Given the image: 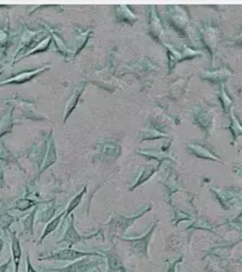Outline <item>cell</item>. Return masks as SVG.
<instances>
[{"label":"cell","mask_w":242,"mask_h":272,"mask_svg":"<svg viewBox=\"0 0 242 272\" xmlns=\"http://www.w3.org/2000/svg\"><path fill=\"white\" fill-rule=\"evenodd\" d=\"M89 253H81V252H75L72 250H64L60 251L58 253H54L49 256H45V258H40V260H60V261H72L81 256L88 255Z\"/></svg>","instance_id":"cell-1"},{"label":"cell","mask_w":242,"mask_h":272,"mask_svg":"<svg viewBox=\"0 0 242 272\" xmlns=\"http://www.w3.org/2000/svg\"><path fill=\"white\" fill-rule=\"evenodd\" d=\"M93 264H90V262L87 261H80L75 262V263L65 266L63 269H58V272H85L89 268H91Z\"/></svg>","instance_id":"cell-2"},{"label":"cell","mask_w":242,"mask_h":272,"mask_svg":"<svg viewBox=\"0 0 242 272\" xmlns=\"http://www.w3.org/2000/svg\"><path fill=\"white\" fill-rule=\"evenodd\" d=\"M12 250H13V256H14V262H15V272H18L19 260H20V246H19V242L16 238H13Z\"/></svg>","instance_id":"cell-3"},{"label":"cell","mask_w":242,"mask_h":272,"mask_svg":"<svg viewBox=\"0 0 242 272\" xmlns=\"http://www.w3.org/2000/svg\"><path fill=\"white\" fill-rule=\"evenodd\" d=\"M59 220H60V216H58V218L56 219V220H55V221H53L52 222V223H49L48 224V226H47V229H46V231H45V233L43 234V236H42V240L45 238V236H46L48 233H50V232H52L53 230H55V228H56V226H57V224H58V222H59Z\"/></svg>","instance_id":"cell-4"},{"label":"cell","mask_w":242,"mask_h":272,"mask_svg":"<svg viewBox=\"0 0 242 272\" xmlns=\"http://www.w3.org/2000/svg\"><path fill=\"white\" fill-rule=\"evenodd\" d=\"M81 196H82V194H81L80 196H78V197L73 200V203L69 206V210H68V212H71V211H72V210L75 208V206H77V204L79 203L80 199H81Z\"/></svg>","instance_id":"cell-5"},{"label":"cell","mask_w":242,"mask_h":272,"mask_svg":"<svg viewBox=\"0 0 242 272\" xmlns=\"http://www.w3.org/2000/svg\"><path fill=\"white\" fill-rule=\"evenodd\" d=\"M27 272H36V270H35L32 266V264H30L28 258H27Z\"/></svg>","instance_id":"cell-6"},{"label":"cell","mask_w":242,"mask_h":272,"mask_svg":"<svg viewBox=\"0 0 242 272\" xmlns=\"http://www.w3.org/2000/svg\"><path fill=\"white\" fill-rule=\"evenodd\" d=\"M7 268H8V262L3 265H0V272H6Z\"/></svg>","instance_id":"cell-7"},{"label":"cell","mask_w":242,"mask_h":272,"mask_svg":"<svg viewBox=\"0 0 242 272\" xmlns=\"http://www.w3.org/2000/svg\"><path fill=\"white\" fill-rule=\"evenodd\" d=\"M168 272H175V271H174V266H171V268L168 270Z\"/></svg>","instance_id":"cell-8"},{"label":"cell","mask_w":242,"mask_h":272,"mask_svg":"<svg viewBox=\"0 0 242 272\" xmlns=\"http://www.w3.org/2000/svg\"><path fill=\"white\" fill-rule=\"evenodd\" d=\"M2 244H3V243H2V241H0V249H2Z\"/></svg>","instance_id":"cell-9"}]
</instances>
